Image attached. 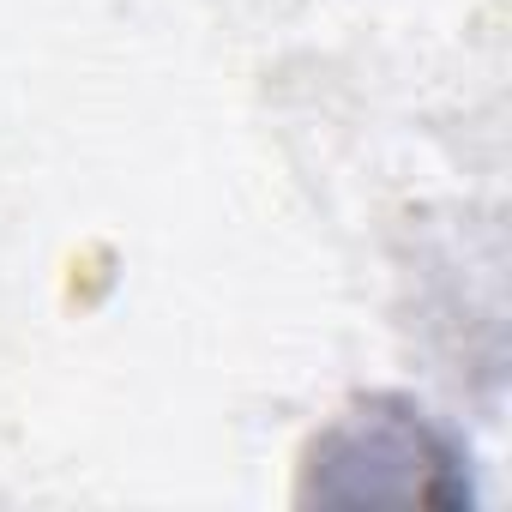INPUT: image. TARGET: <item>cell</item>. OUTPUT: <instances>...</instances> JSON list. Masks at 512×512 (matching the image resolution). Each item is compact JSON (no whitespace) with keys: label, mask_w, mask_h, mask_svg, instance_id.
Wrapping results in <instances>:
<instances>
[{"label":"cell","mask_w":512,"mask_h":512,"mask_svg":"<svg viewBox=\"0 0 512 512\" xmlns=\"http://www.w3.org/2000/svg\"><path fill=\"white\" fill-rule=\"evenodd\" d=\"M302 500L320 506H440L476 500L464 446L410 398L374 392L320 428L302 464Z\"/></svg>","instance_id":"cell-1"}]
</instances>
